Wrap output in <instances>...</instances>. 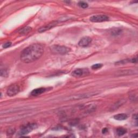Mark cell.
Returning a JSON list of instances; mask_svg holds the SVG:
<instances>
[{
    "instance_id": "1",
    "label": "cell",
    "mask_w": 138,
    "mask_h": 138,
    "mask_svg": "<svg viewBox=\"0 0 138 138\" xmlns=\"http://www.w3.org/2000/svg\"><path fill=\"white\" fill-rule=\"evenodd\" d=\"M43 53L44 47L42 44H33L22 51L21 60L24 63H30L41 58Z\"/></svg>"
},
{
    "instance_id": "2",
    "label": "cell",
    "mask_w": 138,
    "mask_h": 138,
    "mask_svg": "<svg viewBox=\"0 0 138 138\" xmlns=\"http://www.w3.org/2000/svg\"><path fill=\"white\" fill-rule=\"evenodd\" d=\"M50 49L51 52L54 54H65L69 53L70 51V48L65 46L58 45H52Z\"/></svg>"
},
{
    "instance_id": "3",
    "label": "cell",
    "mask_w": 138,
    "mask_h": 138,
    "mask_svg": "<svg viewBox=\"0 0 138 138\" xmlns=\"http://www.w3.org/2000/svg\"><path fill=\"white\" fill-rule=\"evenodd\" d=\"M36 127H37V125L35 123L29 124L23 126V127L20 130L19 134L20 135H26L29 133L30 132H31L33 130L35 129Z\"/></svg>"
},
{
    "instance_id": "4",
    "label": "cell",
    "mask_w": 138,
    "mask_h": 138,
    "mask_svg": "<svg viewBox=\"0 0 138 138\" xmlns=\"http://www.w3.org/2000/svg\"><path fill=\"white\" fill-rule=\"evenodd\" d=\"M20 92V87L17 84H13L9 86L8 89L7 93L8 96L13 97L16 96Z\"/></svg>"
},
{
    "instance_id": "5",
    "label": "cell",
    "mask_w": 138,
    "mask_h": 138,
    "mask_svg": "<svg viewBox=\"0 0 138 138\" xmlns=\"http://www.w3.org/2000/svg\"><path fill=\"white\" fill-rule=\"evenodd\" d=\"M90 20L92 22H103L108 20V17L105 15H97L91 16Z\"/></svg>"
},
{
    "instance_id": "6",
    "label": "cell",
    "mask_w": 138,
    "mask_h": 138,
    "mask_svg": "<svg viewBox=\"0 0 138 138\" xmlns=\"http://www.w3.org/2000/svg\"><path fill=\"white\" fill-rule=\"evenodd\" d=\"M92 42V39L89 37H84L82 38L78 43V45L81 47H87L90 45Z\"/></svg>"
},
{
    "instance_id": "7",
    "label": "cell",
    "mask_w": 138,
    "mask_h": 138,
    "mask_svg": "<svg viewBox=\"0 0 138 138\" xmlns=\"http://www.w3.org/2000/svg\"><path fill=\"white\" fill-rule=\"evenodd\" d=\"M47 91V89L44 87H40V88H37L34 90H32V92H31V96H38L41 94L43 93L44 92H45Z\"/></svg>"
},
{
    "instance_id": "8",
    "label": "cell",
    "mask_w": 138,
    "mask_h": 138,
    "mask_svg": "<svg viewBox=\"0 0 138 138\" xmlns=\"http://www.w3.org/2000/svg\"><path fill=\"white\" fill-rule=\"evenodd\" d=\"M57 22H52V23H50L47 25H45V26H42V27H41L40 29H38V32H43L46 31L47 30H49L50 29H51L52 27L56 26L57 25Z\"/></svg>"
},
{
    "instance_id": "9",
    "label": "cell",
    "mask_w": 138,
    "mask_h": 138,
    "mask_svg": "<svg viewBox=\"0 0 138 138\" xmlns=\"http://www.w3.org/2000/svg\"><path fill=\"white\" fill-rule=\"evenodd\" d=\"M86 70L82 69H77L72 73V76L75 77H80L86 73Z\"/></svg>"
},
{
    "instance_id": "10",
    "label": "cell",
    "mask_w": 138,
    "mask_h": 138,
    "mask_svg": "<svg viewBox=\"0 0 138 138\" xmlns=\"http://www.w3.org/2000/svg\"><path fill=\"white\" fill-rule=\"evenodd\" d=\"M95 95H96V93H85V94H82V95H76L74 97H72V99H84V98H89L91 96H93Z\"/></svg>"
},
{
    "instance_id": "11",
    "label": "cell",
    "mask_w": 138,
    "mask_h": 138,
    "mask_svg": "<svg viewBox=\"0 0 138 138\" xmlns=\"http://www.w3.org/2000/svg\"><path fill=\"white\" fill-rule=\"evenodd\" d=\"M127 118V115L124 113H121V114H118L117 115H115L114 116V119L117 120H124Z\"/></svg>"
},
{
    "instance_id": "12",
    "label": "cell",
    "mask_w": 138,
    "mask_h": 138,
    "mask_svg": "<svg viewBox=\"0 0 138 138\" xmlns=\"http://www.w3.org/2000/svg\"><path fill=\"white\" fill-rule=\"evenodd\" d=\"M31 30V27L29 26H26L23 27V29L20 30L19 33L21 35H26L27 33H29Z\"/></svg>"
},
{
    "instance_id": "13",
    "label": "cell",
    "mask_w": 138,
    "mask_h": 138,
    "mask_svg": "<svg viewBox=\"0 0 138 138\" xmlns=\"http://www.w3.org/2000/svg\"><path fill=\"white\" fill-rule=\"evenodd\" d=\"M126 132H127L126 130L122 127H119L117 130V133L119 136H122L124 135L126 133Z\"/></svg>"
},
{
    "instance_id": "14",
    "label": "cell",
    "mask_w": 138,
    "mask_h": 138,
    "mask_svg": "<svg viewBox=\"0 0 138 138\" xmlns=\"http://www.w3.org/2000/svg\"><path fill=\"white\" fill-rule=\"evenodd\" d=\"M121 32H122V30H121V29H115L112 30V34L113 35H115V36H116V35H120Z\"/></svg>"
},
{
    "instance_id": "15",
    "label": "cell",
    "mask_w": 138,
    "mask_h": 138,
    "mask_svg": "<svg viewBox=\"0 0 138 138\" xmlns=\"http://www.w3.org/2000/svg\"><path fill=\"white\" fill-rule=\"evenodd\" d=\"M103 67V64H94L92 66V69L93 70H98L100 69Z\"/></svg>"
},
{
    "instance_id": "16",
    "label": "cell",
    "mask_w": 138,
    "mask_h": 138,
    "mask_svg": "<svg viewBox=\"0 0 138 138\" xmlns=\"http://www.w3.org/2000/svg\"><path fill=\"white\" fill-rule=\"evenodd\" d=\"M8 75V72L7 69H3L1 70V76L3 77H7Z\"/></svg>"
},
{
    "instance_id": "17",
    "label": "cell",
    "mask_w": 138,
    "mask_h": 138,
    "mask_svg": "<svg viewBox=\"0 0 138 138\" xmlns=\"http://www.w3.org/2000/svg\"><path fill=\"white\" fill-rule=\"evenodd\" d=\"M78 5H79V7H80L82 8H84V9H85V8L88 7L87 3H86L84 2H81V1L79 2L78 3Z\"/></svg>"
},
{
    "instance_id": "18",
    "label": "cell",
    "mask_w": 138,
    "mask_h": 138,
    "mask_svg": "<svg viewBox=\"0 0 138 138\" xmlns=\"http://www.w3.org/2000/svg\"><path fill=\"white\" fill-rule=\"evenodd\" d=\"M11 45H12V43H11L10 42H7L4 43V44H3L2 47L3 48H8L9 47H10L11 46Z\"/></svg>"
},
{
    "instance_id": "19",
    "label": "cell",
    "mask_w": 138,
    "mask_h": 138,
    "mask_svg": "<svg viewBox=\"0 0 138 138\" xmlns=\"http://www.w3.org/2000/svg\"><path fill=\"white\" fill-rule=\"evenodd\" d=\"M15 130L14 128H9L8 130L7 131V134H9V135H10V134H13L15 133Z\"/></svg>"
},
{
    "instance_id": "20",
    "label": "cell",
    "mask_w": 138,
    "mask_h": 138,
    "mask_svg": "<svg viewBox=\"0 0 138 138\" xmlns=\"http://www.w3.org/2000/svg\"><path fill=\"white\" fill-rule=\"evenodd\" d=\"M107 132V128H104V129H103V130H102V133H103V134H105V133H106V132Z\"/></svg>"
}]
</instances>
